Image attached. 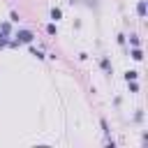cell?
Listing matches in <instances>:
<instances>
[{"mask_svg":"<svg viewBox=\"0 0 148 148\" xmlns=\"http://www.w3.org/2000/svg\"><path fill=\"white\" fill-rule=\"evenodd\" d=\"M130 44H132V46H139V37L132 35V37H130Z\"/></svg>","mask_w":148,"mask_h":148,"instance_id":"11","label":"cell"},{"mask_svg":"<svg viewBox=\"0 0 148 148\" xmlns=\"http://www.w3.org/2000/svg\"><path fill=\"white\" fill-rule=\"evenodd\" d=\"M102 130H104V134H109V125H106V120L102 118Z\"/></svg>","mask_w":148,"mask_h":148,"instance_id":"14","label":"cell"},{"mask_svg":"<svg viewBox=\"0 0 148 148\" xmlns=\"http://www.w3.org/2000/svg\"><path fill=\"white\" fill-rule=\"evenodd\" d=\"M132 58H134V60H141V58H143V53H141V49H139V46H134V49H132Z\"/></svg>","mask_w":148,"mask_h":148,"instance_id":"4","label":"cell"},{"mask_svg":"<svg viewBox=\"0 0 148 148\" xmlns=\"http://www.w3.org/2000/svg\"><path fill=\"white\" fill-rule=\"evenodd\" d=\"M9 21H14V23H16V21H18V14H16V12H12V14H9Z\"/></svg>","mask_w":148,"mask_h":148,"instance_id":"13","label":"cell"},{"mask_svg":"<svg viewBox=\"0 0 148 148\" xmlns=\"http://www.w3.org/2000/svg\"><path fill=\"white\" fill-rule=\"evenodd\" d=\"M30 53H32V56H37V58H44V53H42L39 49H35V46H30Z\"/></svg>","mask_w":148,"mask_h":148,"instance_id":"10","label":"cell"},{"mask_svg":"<svg viewBox=\"0 0 148 148\" xmlns=\"http://www.w3.org/2000/svg\"><path fill=\"white\" fill-rule=\"evenodd\" d=\"M9 30H12L9 21H2V23H0V32H7V35H9Z\"/></svg>","mask_w":148,"mask_h":148,"instance_id":"6","label":"cell"},{"mask_svg":"<svg viewBox=\"0 0 148 148\" xmlns=\"http://www.w3.org/2000/svg\"><path fill=\"white\" fill-rule=\"evenodd\" d=\"M32 39H35V35H32L30 30H18V32H16V39H14V42H16L18 46H21V44H32Z\"/></svg>","mask_w":148,"mask_h":148,"instance_id":"1","label":"cell"},{"mask_svg":"<svg viewBox=\"0 0 148 148\" xmlns=\"http://www.w3.org/2000/svg\"><path fill=\"white\" fill-rule=\"evenodd\" d=\"M7 37H9V35H7V32H0V49H2V46H7V44H9V39H7Z\"/></svg>","mask_w":148,"mask_h":148,"instance_id":"7","label":"cell"},{"mask_svg":"<svg viewBox=\"0 0 148 148\" xmlns=\"http://www.w3.org/2000/svg\"><path fill=\"white\" fill-rule=\"evenodd\" d=\"M60 16H62V12H60L58 7H53V9H51V18H53V21H58Z\"/></svg>","mask_w":148,"mask_h":148,"instance_id":"5","label":"cell"},{"mask_svg":"<svg viewBox=\"0 0 148 148\" xmlns=\"http://www.w3.org/2000/svg\"><path fill=\"white\" fill-rule=\"evenodd\" d=\"M99 65H102V69H104L106 74H111V60H109V58H102V62H99Z\"/></svg>","mask_w":148,"mask_h":148,"instance_id":"3","label":"cell"},{"mask_svg":"<svg viewBox=\"0 0 148 148\" xmlns=\"http://www.w3.org/2000/svg\"><path fill=\"white\" fill-rule=\"evenodd\" d=\"M127 83H130V90H132V92H136V90H139V86H136L134 81H127Z\"/></svg>","mask_w":148,"mask_h":148,"instance_id":"12","label":"cell"},{"mask_svg":"<svg viewBox=\"0 0 148 148\" xmlns=\"http://www.w3.org/2000/svg\"><path fill=\"white\" fill-rule=\"evenodd\" d=\"M136 12H139V16H141V18L146 16V0H139V5H136Z\"/></svg>","mask_w":148,"mask_h":148,"instance_id":"2","label":"cell"},{"mask_svg":"<svg viewBox=\"0 0 148 148\" xmlns=\"http://www.w3.org/2000/svg\"><path fill=\"white\" fill-rule=\"evenodd\" d=\"M46 32H49V35H56V32H58V30H56V23H49V25H46Z\"/></svg>","mask_w":148,"mask_h":148,"instance_id":"9","label":"cell"},{"mask_svg":"<svg viewBox=\"0 0 148 148\" xmlns=\"http://www.w3.org/2000/svg\"><path fill=\"white\" fill-rule=\"evenodd\" d=\"M136 76H139V72H134V69H130V72L125 74V79H127V81H134Z\"/></svg>","mask_w":148,"mask_h":148,"instance_id":"8","label":"cell"}]
</instances>
